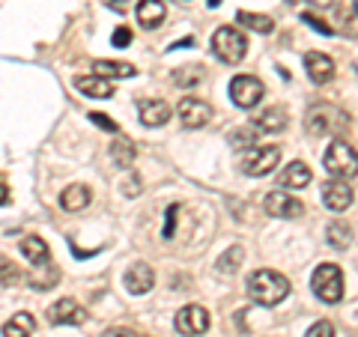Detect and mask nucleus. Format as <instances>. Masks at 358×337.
Masks as SVG:
<instances>
[{
    "label": "nucleus",
    "instance_id": "nucleus-24",
    "mask_svg": "<svg viewBox=\"0 0 358 337\" xmlns=\"http://www.w3.org/2000/svg\"><path fill=\"white\" fill-rule=\"evenodd\" d=\"M236 21L239 24H245V27H251V30H257V33H272L275 30V21L268 18V15H257V13H242L236 15Z\"/></svg>",
    "mask_w": 358,
    "mask_h": 337
},
{
    "label": "nucleus",
    "instance_id": "nucleus-29",
    "mask_svg": "<svg viewBox=\"0 0 358 337\" xmlns=\"http://www.w3.org/2000/svg\"><path fill=\"white\" fill-rule=\"evenodd\" d=\"M254 138H257V129H236V131H233L230 134V143H233V147H236V150H248V147H254Z\"/></svg>",
    "mask_w": 358,
    "mask_h": 337
},
{
    "label": "nucleus",
    "instance_id": "nucleus-35",
    "mask_svg": "<svg viewBox=\"0 0 358 337\" xmlns=\"http://www.w3.org/2000/svg\"><path fill=\"white\" fill-rule=\"evenodd\" d=\"M176 215H179V206H171L167 209V224H164V239L173 236V224H176Z\"/></svg>",
    "mask_w": 358,
    "mask_h": 337
},
{
    "label": "nucleus",
    "instance_id": "nucleus-26",
    "mask_svg": "<svg viewBox=\"0 0 358 337\" xmlns=\"http://www.w3.org/2000/svg\"><path fill=\"white\" fill-rule=\"evenodd\" d=\"M203 69L200 66H185V69H176L173 72V81L179 84V87H194V84H200L203 81Z\"/></svg>",
    "mask_w": 358,
    "mask_h": 337
},
{
    "label": "nucleus",
    "instance_id": "nucleus-12",
    "mask_svg": "<svg viewBox=\"0 0 358 337\" xmlns=\"http://www.w3.org/2000/svg\"><path fill=\"white\" fill-rule=\"evenodd\" d=\"M87 320V310L78 305L75 299H60L48 308V322L51 325H81Z\"/></svg>",
    "mask_w": 358,
    "mask_h": 337
},
{
    "label": "nucleus",
    "instance_id": "nucleus-39",
    "mask_svg": "<svg viewBox=\"0 0 358 337\" xmlns=\"http://www.w3.org/2000/svg\"><path fill=\"white\" fill-rule=\"evenodd\" d=\"M287 3H289V6H299V3H305V0H287Z\"/></svg>",
    "mask_w": 358,
    "mask_h": 337
},
{
    "label": "nucleus",
    "instance_id": "nucleus-2",
    "mask_svg": "<svg viewBox=\"0 0 358 337\" xmlns=\"http://www.w3.org/2000/svg\"><path fill=\"white\" fill-rule=\"evenodd\" d=\"M322 167L331 173V179H346L350 182L352 176H358V152L346 141L338 138L326 150V155H322Z\"/></svg>",
    "mask_w": 358,
    "mask_h": 337
},
{
    "label": "nucleus",
    "instance_id": "nucleus-13",
    "mask_svg": "<svg viewBox=\"0 0 358 337\" xmlns=\"http://www.w3.org/2000/svg\"><path fill=\"white\" fill-rule=\"evenodd\" d=\"M305 72L313 84H329L334 78V60L322 51H308L305 54Z\"/></svg>",
    "mask_w": 358,
    "mask_h": 337
},
{
    "label": "nucleus",
    "instance_id": "nucleus-38",
    "mask_svg": "<svg viewBox=\"0 0 358 337\" xmlns=\"http://www.w3.org/2000/svg\"><path fill=\"white\" fill-rule=\"evenodd\" d=\"M9 203V185L0 179V206H6Z\"/></svg>",
    "mask_w": 358,
    "mask_h": 337
},
{
    "label": "nucleus",
    "instance_id": "nucleus-27",
    "mask_svg": "<svg viewBox=\"0 0 358 337\" xmlns=\"http://www.w3.org/2000/svg\"><path fill=\"white\" fill-rule=\"evenodd\" d=\"M242 257H245V251L239 248V245H233V248H230V251H227V254H224L221 260H218V272H221V275H233V272H236V268H239Z\"/></svg>",
    "mask_w": 358,
    "mask_h": 337
},
{
    "label": "nucleus",
    "instance_id": "nucleus-14",
    "mask_svg": "<svg viewBox=\"0 0 358 337\" xmlns=\"http://www.w3.org/2000/svg\"><path fill=\"white\" fill-rule=\"evenodd\" d=\"M155 284V272L147 266V263H134L129 266V272H126V289L131 296H147L150 289Z\"/></svg>",
    "mask_w": 358,
    "mask_h": 337
},
{
    "label": "nucleus",
    "instance_id": "nucleus-30",
    "mask_svg": "<svg viewBox=\"0 0 358 337\" xmlns=\"http://www.w3.org/2000/svg\"><path fill=\"white\" fill-rule=\"evenodd\" d=\"M305 337H334V325L329 320H320L305 331Z\"/></svg>",
    "mask_w": 358,
    "mask_h": 337
},
{
    "label": "nucleus",
    "instance_id": "nucleus-37",
    "mask_svg": "<svg viewBox=\"0 0 358 337\" xmlns=\"http://www.w3.org/2000/svg\"><path fill=\"white\" fill-rule=\"evenodd\" d=\"M105 3L110 9H117V13H126V9H129V0H105Z\"/></svg>",
    "mask_w": 358,
    "mask_h": 337
},
{
    "label": "nucleus",
    "instance_id": "nucleus-3",
    "mask_svg": "<svg viewBox=\"0 0 358 337\" xmlns=\"http://www.w3.org/2000/svg\"><path fill=\"white\" fill-rule=\"evenodd\" d=\"M310 287H313V293H317V299H322L326 305H338V301L343 299L341 266H334V263L317 266V272H313V278H310Z\"/></svg>",
    "mask_w": 358,
    "mask_h": 337
},
{
    "label": "nucleus",
    "instance_id": "nucleus-36",
    "mask_svg": "<svg viewBox=\"0 0 358 337\" xmlns=\"http://www.w3.org/2000/svg\"><path fill=\"white\" fill-rule=\"evenodd\" d=\"M102 337H141V334L131 331V329H108Z\"/></svg>",
    "mask_w": 358,
    "mask_h": 337
},
{
    "label": "nucleus",
    "instance_id": "nucleus-19",
    "mask_svg": "<svg viewBox=\"0 0 358 337\" xmlns=\"http://www.w3.org/2000/svg\"><path fill=\"white\" fill-rule=\"evenodd\" d=\"M93 72L105 81H117V78H134L138 69L131 63H120V60H96L93 63Z\"/></svg>",
    "mask_w": 358,
    "mask_h": 337
},
{
    "label": "nucleus",
    "instance_id": "nucleus-11",
    "mask_svg": "<svg viewBox=\"0 0 358 337\" xmlns=\"http://www.w3.org/2000/svg\"><path fill=\"white\" fill-rule=\"evenodd\" d=\"M322 206L331 209V212H343L352 206V188L346 179H329L322 185Z\"/></svg>",
    "mask_w": 358,
    "mask_h": 337
},
{
    "label": "nucleus",
    "instance_id": "nucleus-18",
    "mask_svg": "<svg viewBox=\"0 0 358 337\" xmlns=\"http://www.w3.org/2000/svg\"><path fill=\"white\" fill-rule=\"evenodd\" d=\"M75 87L81 89L84 96H90V99H110V96H114V84L105 81V78H99V75L75 78Z\"/></svg>",
    "mask_w": 358,
    "mask_h": 337
},
{
    "label": "nucleus",
    "instance_id": "nucleus-22",
    "mask_svg": "<svg viewBox=\"0 0 358 337\" xmlns=\"http://www.w3.org/2000/svg\"><path fill=\"white\" fill-rule=\"evenodd\" d=\"M21 254H24L33 266H45L51 260L48 242H42L39 236H24V239H21Z\"/></svg>",
    "mask_w": 358,
    "mask_h": 337
},
{
    "label": "nucleus",
    "instance_id": "nucleus-15",
    "mask_svg": "<svg viewBox=\"0 0 358 337\" xmlns=\"http://www.w3.org/2000/svg\"><path fill=\"white\" fill-rule=\"evenodd\" d=\"M138 110H141V122H143L147 129H159V126H164V122L171 120V114H173L171 105L162 102V99H143Z\"/></svg>",
    "mask_w": 358,
    "mask_h": 337
},
{
    "label": "nucleus",
    "instance_id": "nucleus-32",
    "mask_svg": "<svg viewBox=\"0 0 358 337\" xmlns=\"http://www.w3.org/2000/svg\"><path fill=\"white\" fill-rule=\"evenodd\" d=\"M301 21H305V24H310L313 30H320V33H326V36H331V27H329L322 18L313 15V13H301Z\"/></svg>",
    "mask_w": 358,
    "mask_h": 337
},
{
    "label": "nucleus",
    "instance_id": "nucleus-25",
    "mask_svg": "<svg viewBox=\"0 0 358 337\" xmlns=\"http://www.w3.org/2000/svg\"><path fill=\"white\" fill-rule=\"evenodd\" d=\"M110 159H114V164L117 167H122V171H126V167H131V162H134V147L129 141H114V147H110Z\"/></svg>",
    "mask_w": 358,
    "mask_h": 337
},
{
    "label": "nucleus",
    "instance_id": "nucleus-31",
    "mask_svg": "<svg viewBox=\"0 0 358 337\" xmlns=\"http://www.w3.org/2000/svg\"><path fill=\"white\" fill-rule=\"evenodd\" d=\"M18 280H21V272H18V268L15 266H0V284H6V287H13V284H18Z\"/></svg>",
    "mask_w": 358,
    "mask_h": 337
},
{
    "label": "nucleus",
    "instance_id": "nucleus-7",
    "mask_svg": "<svg viewBox=\"0 0 358 337\" xmlns=\"http://www.w3.org/2000/svg\"><path fill=\"white\" fill-rule=\"evenodd\" d=\"M263 93H266V87L260 78H254V75H236L230 81V99H233V105L242 110H251L254 105H260Z\"/></svg>",
    "mask_w": 358,
    "mask_h": 337
},
{
    "label": "nucleus",
    "instance_id": "nucleus-1",
    "mask_svg": "<svg viewBox=\"0 0 358 337\" xmlns=\"http://www.w3.org/2000/svg\"><path fill=\"white\" fill-rule=\"evenodd\" d=\"M248 296L263 308H275L289 296V280L275 268H257L248 278Z\"/></svg>",
    "mask_w": 358,
    "mask_h": 337
},
{
    "label": "nucleus",
    "instance_id": "nucleus-20",
    "mask_svg": "<svg viewBox=\"0 0 358 337\" xmlns=\"http://www.w3.org/2000/svg\"><path fill=\"white\" fill-rule=\"evenodd\" d=\"M33 331H36V320L27 310L13 313L3 325V337H33Z\"/></svg>",
    "mask_w": 358,
    "mask_h": 337
},
{
    "label": "nucleus",
    "instance_id": "nucleus-16",
    "mask_svg": "<svg viewBox=\"0 0 358 337\" xmlns=\"http://www.w3.org/2000/svg\"><path fill=\"white\" fill-rule=\"evenodd\" d=\"M164 18H167L164 0H141V3H138V24H141V27L155 30Z\"/></svg>",
    "mask_w": 358,
    "mask_h": 337
},
{
    "label": "nucleus",
    "instance_id": "nucleus-34",
    "mask_svg": "<svg viewBox=\"0 0 358 337\" xmlns=\"http://www.w3.org/2000/svg\"><path fill=\"white\" fill-rule=\"evenodd\" d=\"M90 120H93L99 129H105V131H120V126H117V122L110 120V117H105V114H90Z\"/></svg>",
    "mask_w": 358,
    "mask_h": 337
},
{
    "label": "nucleus",
    "instance_id": "nucleus-6",
    "mask_svg": "<svg viewBox=\"0 0 358 337\" xmlns=\"http://www.w3.org/2000/svg\"><path fill=\"white\" fill-rule=\"evenodd\" d=\"M278 164H281V150L278 147H251L239 162L242 173H248V176H266Z\"/></svg>",
    "mask_w": 358,
    "mask_h": 337
},
{
    "label": "nucleus",
    "instance_id": "nucleus-23",
    "mask_svg": "<svg viewBox=\"0 0 358 337\" xmlns=\"http://www.w3.org/2000/svg\"><path fill=\"white\" fill-rule=\"evenodd\" d=\"M257 131H266V134H275V131H284L287 129V110L284 108H268L257 117Z\"/></svg>",
    "mask_w": 358,
    "mask_h": 337
},
{
    "label": "nucleus",
    "instance_id": "nucleus-40",
    "mask_svg": "<svg viewBox=\"0 0 358 337\" xmlns=\"http://www.w3.org/2000/svg\"><path fill=\"white\" fill-rule=\"evenodd\" d=\"M209 6H218V0H209Z\"/></svg>",
    "mask_w": 358,
    "mask_h": 337
},
{
    "label": "nucleus",
    "instance_id": "nucleus-33",
    "mask_svg": "<svg viewBox=\"0 0 358 337\" xmlns=\"http://www.w3.org/2000/svg\"><path fill=\"white\" fill-rule=\"evenodd\" d=\"M110 42H114L117 48H126V45L131 42V27H117L114 36H110Z\"/></svg>",
    "mask_w": 358,
    "mask_h": 337
},
{
    "label": "nucleus",
    "instance_id": "nucleus-17",
    "mask_svg": "<svg viewBox=\"0 0 358 337\" xmlns=\"http://www.w3.org/2000/svg\"><path fill=\"white\" fill-rule=\"evenodd\" d=\"M310 179H313V173L305 162H289L281 171V176H278V182L284 188H305V185H310Z\"/></svg>",
    "mask_w": 358,
    "mask_h": 337
},
{
    "label": "nucleus",
    "instance_id": "nucleus-28",
    "mask_svg": "<svg viewBox=\"0 0 358 337\" xmlns=\"http://www.w3.org/2000/svg\"><path fill=\"white\" fill-rule=\"evenodd\" d=\"M350 239H352V233H350V227H346V224L334 221L331 227H329V245H331V248H346V245H350Z\"/></svg>",
    "mask_w": 358,
    "mask_h": 337
},
{
    "label": "nucleus",
    "instance_id": "nucleus-8",
    "mask_svg": "<svg viewBox=\"0 0 358 337\" xmlns=\"http://www.w3.org/2000/svg\"><path fill=\"white\" fill-rule=\"evenodd\" d=\"M209 310L203 305H185L182 310L176 313V331L182 334V337H200V334H206L209 331Z\"/></svg>",
    "mask_w": 358,
    "mask_h": 337
},
{
    "label": "nucleus",
    "instance_id": "nucleus-5",
    "mask_svg": "<svg viewBox=\"0 0 358 337\" xmlns=\"http://www.w3.org/2000/svg\"><path fill=\"white\" fill-rule=\"evenodd\" d=\"M308 131L310 134H341L350 126V117L334 105H313L308 110Z\"/></svg>",
    "mask_w": 358,
    "mask_h": 337
},
{
    "label": "nucleus",
    "instance_id": "nucleus-9",
    "mask_svg": "<svg viewBox=\"0 0 358 337\" xmlns=\"http://www.w3.org/2000/svg\"><path fill=\"white\" fill-rule=\"evenodd\" d=\"M176 114H179V122H182L185 129H203L206 122L212 120V105L203 102V99L188 96V99H182V102H179Z\"/></svg>",
    "mask_w": 358,
    "mask_h": 337
},
{
    "label": "nucleus",
    "instance_id": "nucleus-4",
    "mask_svg": "<svg viewBox=\"0 0 358 337\" xmlns=\"http://www.w3.org/2000/svg\"><path fill=\"white\" fill-rule=\"evenodd\" d=\"M212 51L221 63H242L245 54H248V39L236 27H218L215 36H212Z\"/></svg>",
    "mask_w": 358,
    "mask_h": 337
},
{
    "label": "nucleus",
    "instance_id": "nucleus-21",
    "mask_svg": "<svg viewBox=\"0 0 358 337\" xmlns=\"http://www.w3.org/2000/svg\"><path fill=\"white\" fill-rule=\"evenodd\" d=\"M90 200H93V191H90L87 185H69L60 194V206L66 212H81L90 206Z\"/></svg>",
    "mask_w": 358,
    "mask_h": 337
},
{
    "label": "nucleus",
    "instance_id": "nucleus-10",
    "mask_svg": "<svg viewBox=\"0 0 358 337\" xmlns=\"http://www.w3.org/2000/svg\"><path fill=\"white\" fill-rule=\"evenodd\" d=\"M263 209H266L272 218H299L301 212H305L301 200L293 197V194H284V191H268Z\"/></svg>",
    "mask_w": 358,
    "mask_h": 337
}]
</instances>
